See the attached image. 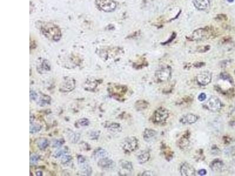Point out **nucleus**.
Here are the masks:
<instances>
[{"instance_id":"f257e3e1","label":"nucleus","mask_w":235,"mask_h":176,"mask_svg":"<svg viewBox=\"0 0 235 176\" xmlns=\"http://www.w3.org/2000/svg\"><path fill=\"white\" fill-rule=\"evenodd\" d=\"M40 30L45 37L54 41H58L62 36L60 29L56 25L51 22H41Z\"/></svg>"},{"instance_id":"f03ea898","label":"nucleus","mask_w":235,"mask_h":176,"mask_svg":"<svg viewBox=\"0 0 235 176\" xmlns=\"http://www.w3.org/2000/svg\"><path fill=\"white\" fill-rule=\"evenodd\" d=\"M169 117V112L164 108H159L156 110L152 117V122L158 125H163L166 123Z\"/></svg>"},{"instance_id":"7ed1b4c3","label":"nucleus","mask_w":235,"mask_h":176,"mask_svg":"<svg viewBox=\"0 0 235 176\" xmlns=\"http://www.w3.org/2000/svg\"><path fill=\"white\" fill-rule=\"evenodd\" d=\"M122 147L126 153H131L134 152L138 147V140L133 136L128 137L123 141Z\"/></svg>"},{"instance_id":"20e7f679","label":"nucleus","mask_w":235,"mask_h":176,"mask_svg":"<svg viewBox=\"0 0 235 176\" xmlns=\"http://www.w3.org/2000/svg\"><path fill=\"white\" fill-rule=\"evenodd\" d=\"M95 3L97 7L105 12H112L117 7L116 2L113 0H96Z\"/></svg>"},{"instance_id":"39448f33","label":"nucleus","mask_w":235,"mask_h":176,"mask_svg":"<svg viewBox=\"0 0 235 176\" xmlns=\"http://www.w3.org/2000/svg\"><path fill=\"white\" fill-rule=\"evenodd\" d=\"M127 90L128 89L125 86L120 85H115L109 88V92L110 95L117 99H120L123 97Z\"/></svg>"},{"instance_id":"423d86ee","label":"nucleus","mask_w":235,"mask_h":176,"mask_svg":"<svg viewBox=\"0 0 235 176\" xmlns=\"http://www.w3.org/2000/svg\"><path fill=\"white\" fill-rule=\"evenodd\" d=\"M206 108L212 112H218L222 108V103L216 96H212L206 104Z\"/></svg>"},{"instance_id":"0eeeda50","label":"nucleus","mask_w":235,"mask_h":176,"mask_svg":"<svg viewBox=\"0 0 235 176\" xmlns=\"http://www.w3.org/2000/svg\"><path fill=\"white\" fill-rule=\"evenodd\" d=\"M76 82L72 78H65L60 85L59 90L62 92H68L75 88Z\"/></svg>"},{"instance_id":"6e6552de","label":"nucleus","mask_w":235,"mask_h":176,"mask_svg":"<svg viewBox=\"0 0 235 176\" xmlns=\"http://www.w3.org/2000/svg\"><path fill=\"white\" fill-rule=\"evenodd\" d=\"M171 75V69L169 66L162 68L156 72L157 79L161 82H165L169 80Z\"/></svg>"},{"instance_id":"1a4fd4ad","label":"nucleus","mask_w":235,"mask_h":176,"mask_svg":"<svg viewBox=\"0 0 235 176\" xmlns=\"http://www.w3.org/2000/svg\"><path fill=\"white\" fill-rule=\"evenodd\" d=\"M212 80V75L208 72H203L199 73L197 76V81L199 84L202 86H206L210 83Z\"/></svg>"},{"instance_id":"9d476101","label":"nucleus","mask_w":235,"mask_h":176,"mask_svg":"<svg viewBox=\"0 0 235 176\" xmlns=\"http://www.w3.org/2000/svg\"><path fill=\"white\" fill-rule=\"evenodd\" d=\"M180 172L181 175L183 176H195V170L190 164L184 163L181 164L180 167Z\"/></svg>"},{"instance_id":"9b49d317","label":"nucleus","mask_w":235,"mask_h":176,"mask_svg":"<svg viewBox=\"0 0 235 176\" xmlns=\"http://www.w3.org/2000/svg\"><path fill=\"white\" fill-rule=\"evenodd\" d=\"M211 34V32L205 29H199L195 31L192 35V38L193 40H201L207 38Z\"/></svg>"},{"instance_id":"f8f14e48","label":"nucleus","mask_w":235,"mask_h":176,"mask_svg":"<svg viewBox=\"0 0 235 176\" xmlns=\"http://www.w3.org/2000/svg\"><path fill=\"white\" fill-rule=\"evenodd\" d=\"M98 165L99 167L103 169H111L115 166V163L108 157H105L99 160Z\"/></svg>"},{"instance_id":"ddd939ff","label":"nucleus","mask_w":235,"mask_h":176,"mask_svg":"<svg viewBox=\"0 0 235 176\" xmlns=\"http://www.w3.org/2000/svg\"><path fill=\"white\" fill-rule=\"evenodd\" d=\"M198 119L199 117L198 116L194 114L189 113L181 117V119H180V122L183 124L191 125V124L195 123L198 120Z\"/></svg>"},{"instance_id":"4468645a","label":"nucleus","mask_w":235,"mask_h":176,"mask_svg":"<svg viewBox=\"0 0 235 176\" xmlns=\"http://www.w3.org/2000/svg\"><path fill=\"white\" fill-rule=\"evenodd\" d=\"M119 165L121 167V171H124L122 173L123 174L130 173L133 170L132 163L129 161L121 160L119 162Z\"/></svg>"},{"instance_id":"2eb2a0df","label":"nucleus","mask_w":235,"mask_h":176,"mask_svg":"<svg viewBox=\"0 0 235 176\" xmlns=\"http://www.w3.org/2000/svg\"><path fill=\"white\" fill-rule=\"evenodd\" d=\"M224 163L219 159H215L211 162L210 164V167L212 170L215 172L222 171L224 168Z\"/></svg>"},{"instance_id":"dca6fc26","label":"nucleus","mask_w":235,"mask_h":176,"mask_svg":"<svg viewBox=\"0 0 235 176\" xmlns=\"http://www.w3.org/2000/svg\"><path fill=\"white\" fill-rule=\"evenodd\" d=\"M194 6L199 10H206L210 7L209 0H195Z\"/></svg>"},{"instance_id":"f3484780","label":"nucleus","mask_w":235,"mask_h":176,"mask_svg":"<svg viewBox=\"0 0 235 176\" xmlns=\"http://www.w3.org/2000/svg\"><path fill=\"white\" fill-rule=\"evenodd\" d=\"M189 138H190V133L189 132H186L184 134V136L179 139L178 141V146L179 147L182 148L184 149L186 147L188 146L189 145Z\"/></svg>"},{"instance_id":"a211bd4d","label":"nucleus","mask_w":235,"mask_h":176,"mask_svg":"<svg viewBox=\"0 0 235 176\" xmlns=\"http://www.w3.org/2000/svg\"><path fill=\"white\" fill-rule=\"evenodd\" d=\"M37 70L40 73H45L51 70V66L48 60L43 59L39 65L37 66Z\"/></svg>"},{"instance_id":"6ab92c4d","label":"nucleus","mask_w":235,"mask_h":176,"mask_svg":"<svg viewBox=\"0 0 235 176\" xmlns=\"http://www.w3.org/2000/svg\"><path fill=\"white\" fill-rule=\"evenodd\" d=\"M108 153L105 149H103L101 148L95 150L92 155L93 157L95 159H99V160L105 157H108Z\"/></svg>"},{"instance_id":"aec40b11","label":"nucleus","mask_w":235,"mask_h":176,"mask_svg":"<svg viewBox=\"0 0 235 176\" xmlns=\"http://www.w3.org/2000/svg\"><path fill=\"white\" fill-rule=\"evenodd\" d=\"M51 97L49 96L41 94L38 100V104L41 106H44L47 105H50L51 103Z\"/></svg>"},{"instance_id":"412c9836","label":"nucleus","mask_w":235,"mask_h":176,"mask_svg":"<svg viewBox=\"0 0 235 176\" xmlns=\"http://www.w3.org/2000/svg\"><path fill=\"white\" fill-rule=\"evenodd\" d=\"M156 133L154 130L147 129H145V132L144 133V139L147 141H149L153 138H154Z\"/></svg>"},{"instance_id":"4be33fe9","label":"nucleus","mask_w":235,"mask_h":176,"mask_svg":"<svg viewBox=\"0 0 235 176\" xmlns=\"http://www.w3.org/2000/svg\"><path fill=\"white\" fill-rule=\"evenodd\" d=\"M150 158V154L147 151H143L140 152L138 156V160L140 164H144L149 160Z\"/></svg>"},{"instance_id":"5701e85b","label":"nucleus","mask_w":235,"mask_h":176,"mask_svg":"<svg viewBox=\"0 0 235 176\" xmlns=\"http://www.w3.org/2000/svg\"><path fill=\"white\" fill-rule=\"evenodd\" d=\"M37 146L38 148L41 150H44L49 145V141L48 140L45 138H40L37 141Z\"/></svg>"},{"instance_id":"b1692460","label":"nucleus","mask_w":235,"mask_h":176,"mask_svg":"<svg viewBox=\"0 0 235 176\" xmlns=\"http://www.w3.org/2000/svg\"><path fill=\"white\" fill-rule=\"evenodd\" d=\"M68 138L69 140L73 143H77L80 139V135L78 133H75L73 131H69L68 133Z\"/></svg>"},{"instance_id":"393cba45","label":"nucleus","mask_w":235,"mask_h":176,"mask_svg":"<svg viewBox=\"0 0 235 176\" xmlns=\"http://www.w3.org/2000/svg\"><path fill=\"white\" fill-rule=\"evenodd\" d=\"M80 167H81L82 171L86 175L89 176L91 175L92 173V169L91 167L88 165V164L85 161L83 163H81L80 164Z\"/></svg>"},{"instance_id":"a878e982","label":"nucleus","mask_w":235,"mask_h":176,"mask_svg":"<svg viewBox=\"0 0 235 176\" xmlns=\"http://www.w3.org/2000/svg\"><path fill=\"white\" fill-rule=\"evenodd\" d=\"M148 103L144 101H139L135 104V107L138 110H144L147 107Z\"/></svg>"},{"instance_id":"bb28decb","label":"nucleus","mask_w":235,"mask_h":176,"mask_svg":"<svg viewBox=\"0 0 235 176\" xmlns=\"http://www.w3.org/2000/svg\"><path fill=\"white\" fill-rule=\"evenodd\" d=\"M41 129V126L37 123H30V133H35L39 132Z\"/></svg>"},{"instance_id":"cd10ccee","label":"nucleus","mask_w":235,"mask_h":176,"mask_svg":"<svg viewBox=\"0 0 235 176\" xmlns=\"http://www.w3.org/2000/svg\"><path fill=\"white\" fill-rule=\"evenodd\" d=\"M89 124V121L87 119H81L80 120H78L75 125L77 127H84V126H87Z\"/></svg>"},{"instance_id":"c85d7f7f","label":"nucleus","mask_w":235,"mask_h":176,"mask_svg":"<svg viewBox=\"0 0 235 176\" xmlns=\"http://www.w3.org/2000/svg\"><path fill=\"white\" fill-rule=\"evenodd\" d=\"M162 150H163V154H164V155H165V157L167 159H168L169 160H170L172 158V156H173V153H172L171 150L169 148V147L165 146L163 147Z\"/></svg>"},{"instance_id":"c756f323","label":"nucleus","mask_w":235,"mask_h":176,"mask_svg":"<svg viewBox=\"0 0 235 176\" xmlns=\"http://www.w3.org/2000/svg\"><path fill=\"white\" fill-rule=\"evenodd\" d=\"M220 78L224 81H227L228 82H229L231 84H233V79L230 76L229 74L227 73H222L220 75Z\"/></svg>"},{"instance_id":"7c9ffc66","label":"nucleus","mask_w":235,"mask_h":176,"mask_svg":"<svg viewBox=\"0 0 235 176\" xmlns=\"http://www.w3.org/2000/svg\"><path fill=\"white\" fill-rule=\"evenodd\" d=\"M87 87H85L86 89H95L96 86L98 85V81L96 80H94V81H89V83H88L87 82L85 83ZM91 90V89H90Z\"/></svg>"},{"instance_id":"2f4dec72","label":"nucleus","mask_w":235,"mask_h":176,"mask_svg":"<svg viewBox=\"0 0 235 176\" xmlns=\"http://www.w3.org/2000/svg\"><path fill=\"white\" fill-rule=\"evenodd\" d=\"M66 153H67V150H66L65 148H64V149L59 150L57 152H56L54 154V156L55 158H59V157H62L64 155H65Z\"/></svg>"},{"instance_id":"473e14b6","label":"nucleus","mask_w":235,"mask_h":176,"mask_svg":"<svg viewBox=\"0 0 235 176\" xmlns=\"http://www.w3.org/2000/svg\"><path fill=\"white\" fill-rule=\"evenodd\" d=\"M39 160V156L38 154H32L30 156V163L31 164H36Z\"/></svg>"},{"instance_id":"72a5a7b5","label":"nucleus","mask_w":235,"mask_h":176,"mask_svg":"<svg viewBox=\"0 0 235 176\" xmlns=\"http://www.w3.org/2000/svg\"><path fill=\"white\" fill-rule=\"evenodd\" d=\"M107 128H108L109 129H110L111 130H113V131H115V130H119V129H121V126L118 123H110V125H108Z\"/></svg>"},{"instance_id":"f704fd0d","label":"nucleus","mask_w":235,"mask_h":176,"mask_svg":"<svg viewBox=\"0 0 235 176\" xmlns=\"http://www.w3.org/2000/svg\"><path fill=\"white\" fill-rule=\"evenodd\" d=\"M71 159H72L71 156H70L69 154H67V153H66V154L64 155V156L62 157L61 162H62V163H63V164H66V163H68V162H69V161H71Z\"/></svg>"},{"instance_id":"c9c22d12","label":"nucleus","mask_w":235,"mask_h":176,"mask_svg":"<svg viewBox=\"0 0 235 176\" xmlns=\"http://www.w3.org/2000/svg\"><path fill=\"white\" fill-rule=\"evenodd\" d=\"M64 143V141L63 139L55 140V141H54L53 147H56V148H59V147L62 146Z\"/></svg>"},{"instance_id":"e433bc0d","label":"nucleus","mask_w":235,"mask_h":176,"mask_svg":"<svg viewBox=\"0 0 235 176\" xmlns=\"http://www.w3.org/2000/svg\"><path fill=\"white\" fill-rule=\"evenodd\" d=\"M99 136V132L98 131H94L91 132L90 137L92 139H97Z\"/></svg>"},{"instance_id":"4c0bfd02","label":"nucleus","mask_w":235,"mask_h":176,"mask_svg":"<svg viewBox=\"0 0 235 176\" xmlns=\"http://www.w3.org/2000/svg\"><path fill=\"white\" fill-rule=\"evenodd\" d=\"M30 95L31 100L35 101L37 99V97H38V95H37V93L33 90L30 91V95Z\"/></svg>"},{"instance_id":"58836bf2","label":"nucleus","mask_w":235,"mask_h":176,"mask_svg":"<svg viewBox=\"0 0 235 176\" xmlns=\"http://www.w3.org/2000/svg\"><path fill=\"white\" fill-rule=\"evenodd\" d=\"M206 98V95L205 93H202L200 94L198 96V99L199 101L200 102H202L203 101H205Z\"/></svg>"},{"instance_id":"ea45409f","label":"nucleus","mask_w":235,"mask_h":176,"mask_svg":"<svg viewBox=\"0 0 235 176\" xmlns=\"http://www.w3.org/2000/svg\"><path fill=\"white\" fill-rule=\"evenodd\" d=\"M85 161V159L82 156H79L78 157V164H80L81 163H83Z\"/></svg>"},{"instance_id":"a19ab883","label":"nucleus","mask_w":235,"mask_h":176,"mask_svg":"<svg viewBox=\"0 0 235 176\" xmlns=\"http://www.w3.org/2000/svg\"><path fill=\"white\" fill-rule=\"evenodd\" d=\"M212 153L213 154H219L220 153V150L216 146H213L212 147Z\"/></svg>"},{"instance_id":"79ce46f5","label":"nucleus","mask_w":235,"mask_h":176,"mask_svg":"<svg viewBox=\"0 0 235 176\" xmlns=\"http://www.w3.org/2000/svg\"><path fill=\"white\" fill-rule=\"evenodd\" d=\"M199 174L200 175V176H203V175H205L206 174V170L205 169H201L198 172Z\"/></svg>"},{"instance_id":"37998d69","label":"nucleus","mask_w":235,"mask_h":176,"mask_svg":"<svg viewBox=\"0 0 235 176\" xmlns=\"http://www.w3.org/2000/svg\"><path fill=\"white\" fill-rule=\"evenodd\" d=\"M153 175H154V173L151 171H145L142 174V176H153Z\"/></svg>"},{"instance_id":"c03bdc74","label":"nucleus","mask_w":235,"mask_h":176,"mask_svg":"<svg viewBox=\"0 0 235 176\" xmlns=\"http://www.w3.org/2000/svg\"><path fill=\"white\" fill-rule=\"evenodd\" d=\"M230 126H231L232 127H233L235 128V120H233V121H232V122H231L230 123Z\"/></svg>"},{"instance_id":"a18cd8bd","label":"nucleus","mask_w":235,"mask_h":176,"mask_svg":"<svg viewBox=\"0 0 235 176\" xmlns=\"http://www.w3.org/2000/svg\"><path fill=\"white\" fill-rule=\"evenodd\" d=\"M36 175L37 176H43V173L42 171H37V173H36Z\"/></svg>"},{"instance_id":"49530a36","label":"nucleus","mask_w":235,"mask_h":176,"mask_svg":"<svg viewBox=\"0 0 235 176\" xmlns=\"http://www.w3.org/2000/svg\"><path fill=\"white\" fill-rule=\"evenodd\" d=\"M228 1L229 2H233L234 0H228Z\"/></svg>"}]
</instances>
